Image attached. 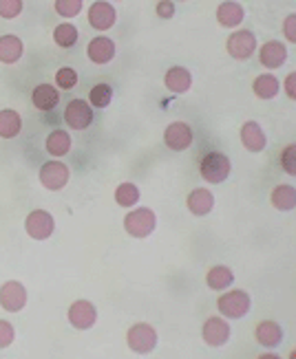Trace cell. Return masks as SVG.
<instances>
[{
	"mask_svg": "<svg viewBox=\"0 0 296 359\" xmlns=\"http://www.w3.org/2000/svg\"><path fill=\"white\" fill-rule=\"evenodd\" d=\"M252 306V300L250 295L245 291H228L224 293L219 300H217V309H219V313L224 318H230V320H239L243 316H247V311Z\"/></svg>",
	"mask_w": 296,
	"mask_h": 359,
	"instance_id": "cell-4",
	"label": "cell"
},
{
	"mask_svg": "<svg viewBox=\"0 0 296 359\" xmlns=\"http://www.w3.org/2000/svg\"><path fill=\"white\" fill-rule=\"evenodd\" d=\"M25 53V44L18 36H3L0 38V62L3 65H15Z\"/></svg>",
	"mask_w": 296,
	"mask_h": 359,
	"instance_id": "cell-22",
	"label": "cell"
},
{
	"mask_svg": "<svg viewBox=\"0 0 296 359\" xmlns=\"http://www.w3.org/2000/svg\"><path fill=\"white\" fill-rule=\"evenodd\" d=\"M155 225H157V218H155V212L148 208H139L124 218V229L133 238H148L155 231Z\"/></svg>",
	"mask_w": 296,
	"mask_h": 359,
	"instance_id": "cell-3",
	"label": "cell"
},
{
	"mask_svg": "<svg viewBox=\"0 0 296 359\" xmlns=\"http://www.w3.org/2000/svg\"><path fill=\"white\" fill-rule=\"evenodd\" d=\"M186 205H188V210L195 216H206L214 208V196H212L210 190H206V187H197V190H193L188 194V201H186Z\"/></svg>",
	"mask_w": 296,
	"mask_h": 359,
	"instance_id": "cell-20",
	"label": "cell"
},
{
	"mask_svg": "<svg viewBox=\"0 0 296 359\" xmlns=\"http://www.w3.org/2000/svg\"><path fill=\"white\" fill-rule=\"evenodd\" d=\"M56 82H58V88H62V90L73 88V86L77 84V73H75V69H69V67L58 69V73H56Z\"/></svg>",
	"mask_w": 296,
	"mask_h": 359,
	"instance_id": "cell-33",
	"label": "cell"
},
{
	"mask_svg": "<svg viewBox=\"0 0 296 359\" xmlns=\"http://www.w3.org/2000/svg\"><path fill=\"white\" fill-rule=\"evenodd\" d=\"M115 201L122 208H133L139 201V187L135 183H122L115 190Z\"/></svg>",
	"mask_w": 296,
	"mask_h": 359,
	"instance_id": "cell-29",
	"label": "cell"
},
{
	"mask_svg": "<svg viewBox=\"0 0 296 359\" xmlns=\"http://www.w3.org/2000/svg\"><path fill=\"white\" fill-rule=\"evenodd\" d=\"M255 337H257V341H259L261 346L274 348V346H278V344L283 341V329H281V326H278L276 322L266 320V322L257 324Z\"/></svg>",
	"mask_w": 296,
	"mask_h": 359,
	"instance_id": "cell-17",
	"label": "cell"
},
{
	"mask_svg": "<svg viewBox=\"0 0 296 359\" xmlns=\"http://www.w3.org/2000/svg\"><path fill=\"white\" fill-rule=\"evenodd\" d=\"M22 130V117L11 111V108H5L0 111V137L3 139H13L18 137Z\"/></svg>",
	"mask_w": 296,
	"mask_h": 359,
	"instance_id": "cell-25",
	"label": "cell"
},
{
	"mask_svg": "<svg viewBox=\"0 0 296 359\" xmlns=\"http://www.w3.org/2000/svg\"><path fill=\"white\" fill-rule=\"evenodd\" d=\"M31 102H34V106L38 108V111L49 113V111H53V108L58 106V102H60V90L56 86H51V84H40V86L34 88Z\"/></svg>",
	"mask_w": 296,
	"mask_h": 359,
	"instance_id": "cell-19",
	"label": "cell"
},
{
	"mask_svg": "<svg viewBox=\"0 0 296 359\" xmlns=\"http://www.w3.org/2000/svg\"><path fill=\"white\" fill-rule=\"evenodd\" d=\"M69 322L77 331H86L98 322V311L89 300H75L69 306Z\"/></svg>",
	"mask_w": 296,
	"mask_h": 359,
	"instance_id": "cell-10",
	"label": "cell"
},
{
	"mask_svg": "<svg viewBox=\"0 0 296 359\" xmlns=\"http://www.w3.org/2000/svg\"><path fill=\"white\" fill-rule=\"evenodd\" d=\"M243 18H245V11L239 3H235V0H226V3L217 7V20H219L221 27L235 29L243 22Z\"/></svg>",
	"mask_w": 296,
	"mask_h": 359,
	"instance_id": "cell-18",
	"label": "cell"
},
{
	"mask_svg": "<svg viewBox=\"0 0 296 359\" xmlns=\"http://www.w3.org/2000/svg\"><path fill=\"white\" fill-rule=\"evenodd\" d=\"M226 49L235 60H247L257 49V36L247 29L235 31V34L228 38Z\"/></svg>",
	"mask_w": 296,
	"mask_h": 359,
	"instance_id": "cell-8",
	"label": "cell"
},
{
	"mask_svg": "<svg viewBox=\"0 0 296 359\" xmlns=\"http://www.w3.org/2000/svg\"><path fill=\"white\" fill-rule=\"evenodd\" d=\"M164 82H166V88L168 90H173V93H177V95H181V93H188L191 90V86H193V75H191L188 69L173 67V69H168Z\"/></svg>",
	"mask_w": 296,
	"mask_h": 359,
	"instance_id": "cell-21",
	"label": "cell"
},
{
	"mask_svg": "<svg viewBox=\"0 0 296 359\" xmlns=\"http://www.w3.org/2000/svg\"><path fill=\"white\" fill-rule=\"evenodd\" d=\"M157 15L160 18H164V20H168V18H173L175 15V3H170V0H160L157 3Z\"/></svg>",
	"mask_w": 296,
	"mask_h": 359,
	"instance_id": "cell-36",
	"label": "cell"
},
{
	"mask_svg": "<svg viewBox=\"0 0 296 359\" xmlns=\"http://www.w3.org/2000/svg\"><path fill=\"white\" fill-rule=\"evenodd\" d=\"M13 337H15V331L13 326L5 320H0V348H7L13 344Z\"/></svg>",
	"mask_w": 296,
	"mask_h": 359,
	"instance_id": "cell-35",
	"label": "cell"
},
{
	"mask_svg": "<svg viewBox=\"0 0 296 359\" xmlns=\"http://www.w3.org/2000/svg\"><path fill=\"white\" fill-rule=\"evenodd\" d=\"M252 90H255V95L261 97V100H272V97H276V93H278V80L270 73H263L255 80Z\"/></svg>",
	"mask_w": 296,
	"mask_h": 359,
	"instance_id": "cell-27",
	"label": "cell"
},
{
	"mask_svg": "<svg viewBox=\"0 0 296 359\" xmlns=\"http://www.w3.org/2000/svg\"><path fill=\"white\" fill-rule=\"evenodd\" d=\"M117 20V13H115V7L111 3H106V0H96V3L91 5L89 9V25L98 31H106L111 29Z\"/></svg>",
	"mask_w": 296,
	"mask_h": 359,
	"instance_id": "cell-12",
	"label": "cell"
},
{
	"mask_svg": "<svg viewBox=\"0 0 296 359\" xmlns=\"http://www.w3.org/2000/svg\"><path fill=\"white\" fill-rule=\"evenodd\" d=\"M46 152L51 154V157H65L71 150V137L67 130H53L49 137H46Z\"/></svg>",
	"mask_w": 296,
	"mask_h": 359,
	"instance_id": "cell-26",
	"label": "cell"
},
{
	"mask_svg": "<svg viewBox=\"0 0 296 359\" xmlns=\"http://www.w3.org/2000/svg\"><path fill=\"white\" fill-rule=\"evenodd\" d=\"M25 229L34 241H46L56 229V221L46 210H34L27 216Z\"/></svg>",
	"mask_w": 296,
	"mask_h": 359,
	"instance_id": "cell-5",
	"label": "cell"
},
{
	"mask_svg": "<svg viewBox=\"0 0 296 359\" xmlns=\"http://www.w3.org/2000/svg\"><path fill=\"white\" fill-rule=\"evenodd\" d=\"M270 203L272 208L281 210V212H290L296 208V190L292 185H276L272 194H270Z\"/></svg>",
	"mask_w": 296,
	"mask_h": 359,
	"instance_id": "cell-24",
	"label": "cell"
},
{
	"mask_svg": "<svg viewBox=\"0 0 296 359\" xmlns=\"http://www.w3.org/2000/svg\"><path fill=\"white\" fill-rule=\"evenodd\" d=\"M232 163L224 152H208L199 163V172L208 183H224L230 177Z\"/></svg>",
	"mask_w": 296,
	"mask_h": 359,
	"instance_id": "cell-2",
	"label": "cell"
},
{
	"mask_svg": "<svg viewBox=\"0 0 296 359\" xmlns=\"http://www.w3.org/2000/svg\"><path fill=\"white\" fill-rule=\"evenodd\" d=\"M164 142L170 150L181 152L193 146V130L186 121H173L164 133Z\"/></svg>",
	"mask_w": 296,
	"mask_h": 359,
	"instance_id": "cell-9",
	"label": "cell"
},
{
	"mask_svg": "<svg viewBox=\"0 0 296 359\" xmlns=\"http://www.w3.org/2000/svg\"><path fill=\"white\" fill-rule=\"evenodd\" d=\"M82 7H84L82 0H56V11L62 18H75L82 11Z\"/></svg>",
	"mask_w": 296,
	"mask_h": 359,
	"instance_id": "cell-31",
	"label": "cell"
},
{
	"mask_svg": "<svg viewBox=\"0 0 296 359\" xmlns=\"http://www.w3.org/2000/svg\"><path fill=\"white\" fill-rule=\"evenodd\" d=\"M241 144L245 146V150L250 152H261L266 148L268 139H266V133L259 126L257 121H245L243 128H241Z\"/></svg>",
	"mask_w": 296,
	"mask_h": 359,
	"instance_id": "cell-16",
	"label": "cell"
},
{
	"mask_svg": "<svg viewBox=\"0 0 296 359\" xmlns=\"http://www.w3.org/2000/svg\"><path fill=\"white\" fill-rule=\"evenodd\" d=\"M65 121L73 130H84L91 126L93 121V108L84 100H71L67 111H65Z\"/></svg>",
	"mask_w": 296,
	"mask_h": 359,
	"instance_id": "cell-11",
	"label": "cell"
},
{
	"mask_svg": "<svg viewBox=\"0 0 296 359\" xmlns=\"http://www.w3.org/2000/svg\"><path fill=\"white\" fill-rule=\"evenodd\" d=\"M127 344L137 355L153 353L155 346H157V331H155L153 326L146 324V322L133 324L129 329V333H127Z\"/></svg>",
	"mask_w": 296,
	"mask_h": 359,
	"instance_id": "cell-1",
	"label": "cell"
},
{
	"mask_svg": "<svg viewBox=\"0 0 296 359\" xmlns=\"http://www.w3.org/2000/svg\"><path fill=\"white\" fill-rule=\"evenodd\" d=\"M181 3H184V0H181Z\"/></svg>",
	"mask_w": 296,
	"mask_h": 359,
	"instance_id": "cell-39",
	"label": "cell"
},
{
	"mask_svg": "<svg viewBox=\"0 0 296 359\" xmlns=\"http://www.w3.org/2000/svg\"><path fill=\"white\" fill-rule=\"evenodd\" d=\"M285 93L290 95V100L296 97V75H294V73L288 75V80H285Z\"/></svg>",
	"mask_w": 296,
	"mask_h": 359,
	"instance_id": "cell-38",
	"label": "cell"
},
{
	"mask_svg": "<svg viewBox=\"0 0 296 359\" xmlns=\"http://www.w3.org/2000/svg\"><path fill=\"white\" fill-rule=\"evenodd\" d=\"M53 40L62 49H71V46L77 42V29L71 22H62L53 29Z\"/></svg>",
	"mask_w": 296,
	"mask_h": 359,
	"instance_id": "cell-28",
	"label": "cell"
},
{
	"mask_svg": "<svg viewBox=\"0 0 296 359\" xmlns=\"http://www.w3.org/2000/svg\"><path fill=\"white\" fill-rule=\"evenodd\" d=\"M40 183L46 187V190H51V192H58L62 190L69 179H71V172H69V168L62 163V161H46L42 168H40Z\"/></svg>",
	"mask_w": 296,
	"mask_h": 359,
	"instance_id": "cell-6",
	"label": "cell"
},
{
	"mask_svg": "<svg viewBox=\"0 0 296 359\" xmlns=\"http://www.w3.org/2000/svg\"><path fill=\"white\" fill-rule=\"evenodd\" d=\"M0 306L9 313H18L27 306V289L18 280H9L0 287Z\"/></svg>",
	"mask_w": 296,
	"mask_h": 359,
	"instance_id": "cell-7",
	"label": "cell"
},
{
	"mask_svg": "<svg viewBox=\"0 0 296 359\" xmlns=\"http://www.w3.org/2000/svg\"><path fill=\"white\" fill-rule=\"evenodd\" d=\"M259 60H261V65L266 67V69H278V67H283L285 65V60H288V49H285V44L283 42H278V40H270L261 46V51H259Z\"/></svg>",
	"mask_w": 296,
	"mask_h": 359,
	"instance_id": "cell-15",
	"label": "cell"
},
{
	"mask_svg": "<svg viewBox=\"0 0 296 359\" xmlns=\"http://www.w3.org/2000/svg\"><path fill=\"white\" fill-rule=\"evenodd\" d=\"M201 335H204V341L208 346L219 348L224 344H228L230 339V324L221 318H208L204 322V329H201Z\"/></svg>",
	"mask_w": 296,
	"mask_h": 359,
	"instance_id": "cell-13",
	"label": "cell"
},
{
	"mask_svg": "<svg viewBox=\"0 0 296 359\" xmlns=\"http://www.w3.org/2000/svg\"><path fill=\"white\" fill-rule=\"evenodd\" d=\"M281 165H283V170L290 175V177H294L296 175V146L294 144H290L283 152H281Z\"/></svg>",
	"mask_w": 296,
	"mask_h": 359,
	"instance_id": "cell-34",
	"label": "cell"
},
{
	"mask_svg": "<svg viewBox=\"0 0 296 359\" xmlns=\"http://www.w3.org/2000/svg\"><path fill=\"white\" fill-rule=\"evenodd\" d=\"M89 100H91V106L104 108V106L111 104V100H113V88L108 86V84H96L89 90Z\"/></svg>",
	"mask_w": 296,
	"mask_h": 359,
	"instance_id": "cell-30",
	"label": "cell"
},
{
	"mask_svg": "<svg viewBox=\"0 0 296 359\" xmlns=\"http://www.w3.org/2000/svg\"><path fill=\"white\" fill-rule=\"evenodd\" d=\"M22 0H0V18L13 20L22 13Z\"/></svg>",
	"mask_w": 296,
	"mask_h": 359,
	"instance_id": "cell-32",
	"label": "cell"
},
{
	"mask_svg": "<svg viewBox=\"0 0 296 359\" xmlns=\"http://www.w3.org/2000/svg\"><path fill=\"white\" fill-rule=\"evenodd\" d=\"M86 55L91 62H96V65H108V62L115 57V42L106 36L93 38L86 46Z\"/></svg>",
	"mask_w": 296,
	"mask_h": 359,
	"instance_id": "cell-14",
	"label": "cell"
},
{
	"mask_svg": "<svg viewBox=\"0 0 296 359\" xmlns=\"http://www.w3.org/2000/svg\"><path fill=\"white\" fill-rule=\"evenodd\" d=\"M232 283H235V273H232V269L226 267V264H217V267H212V269L206 273V285H208L212 291H224V289H228Z\"/></svg>",
	"mask_w": 296,
	"mask_h": 359,
	"instance_id": "cell-23",
	"label": "cell"
},
{
	"mask_svg": "<svg viewBox=\"0 0 296 359\" xmlns=\"http://www.w3.org/2000/svg\"><path fill=\"white\" fill-rule=\"evenodd\" d=\"M283 34H285V38L290 42H296V15L294 13H290L288 18H285V22H283Z\"/></svg>",
	"mask_w": 296,
	"mask_h": 359,
	"instance_id": "cell-37",
	"label": "cell"
}]
</instances>
